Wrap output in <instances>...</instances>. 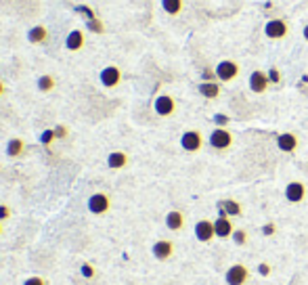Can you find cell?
<instances>
[{
    "instance_id": "1",
    "label": "cell",
    "mask_w": 308,
    "mask_h": 285,
    "mask_svg": "<svg viewBox=\"0 0 308 285\" xmlns=\"http://www.w3.org/2000/svg\"><path fill=\"white\" fill-rule=\"evenodd\" d=\"M233 141H235V137H233L231 130L229 128H218V126L212 130V135L208 139L210 147L216 149V151H229L233 147Z\"/></svg>"
},
{
    "instance_id": "2",
    "label": "cell",
    "mask_w": 308,
    "mask_h": 285,
    "mask_svg": "<svg viewBox=\"0 0 308 285\" xmlns=\"http://www.w3.org/2000/svg\"><path fill=\"white\" fill-rule=\"evenodd\" d=\"M214 72H216V80H220V82H233V80L239 76L241 68H239L237 61L225 59V61H220V63L216 65Z\"/></svg>"
},
{
    "instance_id": "3",
    "label": "cell",
    "mask_w": 308,
    "mask_h": 285,
    "mask_svg": "<svg viewBox=\"0 0 308 285\" xmlns=\"http://www.w3.org/2000/svg\"><path fill=\"white\" fill-rule=\"evenodd\" d=\"M109 208H112V200H109L107 193H93L91 197H88V212L95 214V216H103L109 212Z\"/></svg>"
},
{
    "instance_id": "4",
    "label": "cell",
    "mask_w": 308,
    "mask_h": 285,
    "mask_svg": "<svg viewBox=\"0 0 308 285\" xmlns=\"http://www.w3.org/2000/svg\"><path fill=\"white\" fill-rule=\"evenodd\" d=\"M225 281L227 285H246L250 281V271L246 265H241V262H237V265H231L227 275H225Z\"/></svg>"
},
{
    "instance_id": "5",
    "label": "cell",
    "mask_w": 308,
    "mask_h": 285,
    "mask_svg": "<svg viewBox=\"0 0 308 285\" xmlns=\"http://www.w3.org/2000/svg\"><path fill=\"white\" fill-rule=\"evenodd\" d=\"M99 82H101V86H105V89H116V86H120V82H122V70L118 65H107V68H103L99 74Z\"/></svg>"
},
{
    "instance_id": "6",
    "label": "cell",
    "mask_w": 308,
    "mask_h": 285,
    "mask_svg": "<svg viewBox=\"0 0 308 285\" xmlns=\"http://www.w3.org/2000/svg\"><path fill=\"white\" fill-rule=\"evenodd\" d=\"M181 147L187 153L202 151V147H204V135L200 133V130H187V133L181 137Z\"/></svg>"
},
{
    "instance_id": "7",
    "label": "cell",
    "mask_w": 308,
    "mask_h": 285,
    "mask_svg": "<svg viewBox=\"0 0 308 285\" xmlns=\"http://www.w3.org/2000/svg\"><path fill=\"white\" fill-rule=\"evenodd\" d=\"M264 34H267V38H271V40H283L290 34V26L285 19H271L269 24L264 26Z\"/></svg>"
},
{
    "instance_id": "8",
    "label": "cell",
    "mask_w": 308,
    "mask_h": 285,
    "mask_svg": "<svg viewBox=\"0 0 308 285\" xmlns=\"http://www.w3.org/2000/svg\"><path fill=\"white\" fill-rule=\"evenodd\" d=\"M153 109H156V114L160 118H170L176 114V101L170 95H160L153 101Z\"/></svg>"
},
{
    "instance_id": "9",
    "label": "cell",
    "mask_w": 308,
    "mask_h": 285,
    "mask_svg": "<svg viewBox=\"0 0 308 285\" xmlns=\"http://www.w3.org/2000/svg\"><path fill=\"white\" fill-rule=\"evenodd\" d=\"M306 185L300 183V181H292L288 187H285V200L290 204H300L306 200Z\"/></svg>"
},
{
    "instance_id": "10",
    "label": "cell",
    "mask_w": 308,
    "mask_h": 285,
    "mask_svg": "<svg viewBox=\"0 0 308 285\" xmlns=\"http://www.w3.org/2000/svg\"><path fill=\"white\" fill-rule=\"evenodd\" d=\"M195 237L197 241H202V244H210V241L216 237V229H214V223L204 218V221H197L195 225Z\"/></svg>"
},
{
    "instance_id": "11",
    "label": "cell",
    "mask_w": 308,
    "mask_h": 285,
    "mask_svg": "<svg viewBox=\"0 0 308 285\" xmlns=\"http://www.w3.org/2000/svg\"><path fill=\"white\" fill-rule=\"evenodd\" d=\"M151 252H153V256H156V260L166 262V260H170L174 256V244H172V241H168V239H160V241L153 244Z\"/></svg>"
},
{
    "instance_id": "12",
    "label": "cell",
    "mask_w": 308,
    "mask_h": 285,
    "mask_svg": "<svg viewBox=\"0 0 308 285\" xmlns=\"http://www.w3.org/2000/svg\"><path fill=\"white\" fill-rule=\"evenodd\" d=\"M214 229H216V237H220V239L233 237V231H235L233 221L229 216H225V214H218V218L214 221Z\"/></svg>"
},
{
    "instance_id": "13",
    "label": "cell",
    "mask_w": 308,
    "mask_h": 285,
    "mask_svg": "<svg viewBox=\"0 0 308 285\" xmlns=\"http://www.w3.org/2000/svg\"><path fill=\"white\" fill-rule=\"evenodd\" d=\"M269 84H271L269 74H264V72H260V70L252 72V76H250V89H252V93H256V95L267 93Z\"/></svg>"
},
{
    "instance_id": "14",
    "label": "cell",
    "mask_w": 308,
    "mask_h": 285,
    "mask_svg": "<svg viewBox=\"0 0 308 285\" xmlns=\"http://www.w3.org/2000/svg\"><path fill=\"white\" fill-rule=\"evenodd\" d=\"M86 45V36L82 30H72L68 36H65V49L76 53V51H82Z\"/></svg>"
},
{
    "instance_id": "15",
    "label": "cell",
    "mask_w": 308,
    "mask_h": 285,
    "mask_svg": "<svg viewBox=\"0 0 308 285\" xmlns=\"http://www.w3.org/2000/svg\"><path fill=\"white\" fill-rule=\"evenodd\" d=\"M298 137L294 135V133H281L279 137H277V147H279V151H283V153H296V149H298Z\"/></svg>"
},
{
    "instance_id": "16",
    "label": "cell",
    "mask_w": 308,
    "mask_h": 285,
    "mask_svg": "<svg viewBox=\"0 0 308 285\" xmlns=\"http://www.w3.org/2000/svg\"><path fill=\"white\" fill-rule=\"evenodd\" d=\"M218 210H220V214H225V216H229V218L244 216V206H241L239 202H235V200H223V202H218Z\"/></svg>"
},
{
    "instance_id": "17",
    "label": "cell",
    "mask_w": 308,
    "mask_h": 285,
    "mask_svg": "<svg viewBox=\"0 0 308 285\" xmlns=\"http://www.w3.org/2000/svg\"><path fill=\"white\" fill-rule=\"evenodd\" d=\"M166 227H168L170 231H174V233L183 231V229H185V214H183L181 210H170V212L166 214Z\"/></svg>"
},
{
    "instance_id": "18",
    "label": "cell",
    "mask_w": 308,
    "mask_h": 285,
    "mask_svg": "<svg viewBox=\"0 0 308 285\" xmlns=\"http://www.w3.org/2000/svg\"><path fill=\"white\" fill-rule=\"evenodd\" d=\"M51 36V32L44 28V26H34L28 30V40H30V45H42V42H47Z\"/></svg>"
},
{
    "instance_id": "19",
    "label": "cell",
    "mask_w": 308,
    "mask_h": 285,
    "mask_svg": "<svg viewBox=\"0 0 308 285\" xmlns=\"http://www.w3.org/2000/svg\"><path fill=\"white\" fill-rule=\"evenodd\" d=\"M107 166L112 168V170H122L128 166V153L124 151H112L107 156Z\"/></svg>"
},
{
    "instance_id": "20",
    "label": "cell",
    "mask_w": 308,
    "mask_h": 285,
    "mask_svg": "<svg viewBox=\"0 0 308 285\" xmlns=\"http://www.w3.org/2000/svg\"><path fill=\"white\" fill-rule=\"evenodd\" d=\"M197 91H200V95L206 99H218L220 97V84L218 82H202Z\"/></svg>"
},
{
    "instance_id": "21",
    "label": "cell",
    "mask_w": 308,
    "mask_h": 285,
    "mask_svg": "<svg viewBox=\"0 0 308 285\" xmlns=\"http://www.w3.org/2000/svg\"><path fill=\"white\" fill-rule=\"evenodd\" d=\"M24 151H26V143L24 139H11L7 143V156L9 158H19V156H24Z\"/></svg>"
},
{
    "instance_id": "22",
    "label": "cell",
    "mask_w": 308,
    "mask_h": 285,
    "mask_svg": "<svg viewBox=\"0 0 308 285\" xmlns=\"http://www.w3.org/2000/svg\"><path fill=\"white\" fill-rule=\"evenodd\" d=\"M183 7H185V3L183 0H162V9L168 13V15H181L183 13Z\"/></svg>"
},
{
    "instance_id": "23",
    "label": "cell",
    "mask_w": 308,
    "mask_h": 285,
    "mask_svg": "<svg viewBox=\"0 0 308 285\" xmlns=\"http://www.w3.org/2000/svg\"><path fill=\"white\" fill-rule=\"evenodd\" d=\"M36 84H38V91H40V93H53V91H55V78H53L51 74L40 76Z\"/></svg>"
},
{
    "instance_id": "24",
    "label": "cell",
    "mask_w": 308,
    "mask_h": 285,
    "mask_svg": "<svg viewBox=\"0 0 308 285\" xmlns=\"http://www.w3.org/2000/svg\"><path fill=\"white\" fill-rule=\"evenodd\" d=\"M55 139H57V137H55V130H53V128H49V130H42V133H40V137H38L40 145H44V147H49V145H51Z\"/></svg>"
},
{
    "instance_id": "25",
    "label": "cell",
    "mask_w": 308,
    "mask_h": 285,
    "mask_svg": "<svg viewBox=\"0 0 308 285\" xmlns=\"http://www.w3.org/2000/svg\"><path fill=\"white\" fill-rule=\"evenodd\" d=\"M231 239L235 241L237 246H246V244H248V231H246V229H235Z\"/></svg>"
},
{
    "instance_id": "26",
    "label": "cell",
    "mask_w": 308,
    "mask_h": 285,
    "mask_svg": "<svg viewBox=\"0 0 308 285\" xmlns=\"http://www.w3.org/2000/svg\"><path fill=\"white\" fill-rule=\"evenodd\" d=\"M88 30L95 32V34H103L105 32V26H103V21L93 17V19H88Z\"/></svg>"
},
{
    "instance_id": "27",
    "label": "cell",
    "mask_w": 308,
    "mask_h": 285,
    "mask_svg": "<svg viewBox=\"0 0 308 285\" xmlns=\"http://www.w3.org/2000/svg\"><path fill=\"white\" fill-rule=\"evenodd\" d=\"M80 275H82L84 279H93V277H95V267L88 265V262H84V265L80 267Z\"/></svg>"
},
{
    "instance_id": "28",
    "label": "cell",
    "mask_w": 308,
    "mask_h": 285,
    "mask_svg": "<svg viewBox=\"0 0 308 285\" xmlns=\"http://www.w3.org/2000/svg\"><path fill=\"white\" fill-rule=\"evenodd\" d=\"M214 122H216L218 128H227V124L231 122V118H229V116H223V114H216V116H214Z\"/></svg>"
},
{
    "instance_id": "29",
    "label": "cell",
    "mask_w": 308,
    "mask_h": 285,
    "mask_svg": "<svg viewBox=\"0 0 308 285\" xmlns=\"http://www.w3.org/2000/svg\"><path fill=\"white\" fill-rule=\"evenodd\" d=\"M53 130H55V137H57V139H65V137L70 135V130H68V126H63V124L55 126Z\"/></svg>"
},
{
    "instance_id": "30",
    "label": "cell",
    "mask_w": 308,
    "mask_h": 285,
    "mask_svg": "<svg viewBox=\"0 0 308 285\" xmlns=\"http://www.w3.org/2000/svg\"><path fill=\"white\" fill-rule=\"evenodd\" d=\"M24 285H49L47 279H42V277H28L24 281Z\"/></svg>"
},
{
    "instance_id": "31",
    "label": "cell",
    "mask_w": 308,
    "mask_h": 285,
    "mask_svg": "<svg viewBox=\"0 0 308 285\" xmlns=\"http://www.w3.org/2000/svg\"><path fill=\"white\" fill-rule=\"evenodd\" d=\"M277 233V225L275 223H267L262 227V235H267V237H271V235H275Z\"/></svg>"
},
{
    "instance_id": "32",
    "label": "cell",
    "mask_w": 308,
    "mask_h": 285,
    "mask_svg": "<svg viewBox=\"0 0 308 285\" xmlns=\"http://www.w3.org/2000/svg\"><path fill=\"white\" fill-rule=\"evenodd\" d=\"M269 80H271L273 84H279V82H281V72H279L277 68H273V70L269 72Z\"/></svg>"
},
{
    "instance_id": "33",
    "label": "cell",
    "mask_w": 308,
    "mask_h": 285,
    "mask_svg": "<svg viewBox=\"0 0 308 285\" xmlns=\"http://www.w3.org/2000/svg\"><path fill=\"white\" fill-rule=\"evenodd\" d=\"M9 216H11V208H9V206H5V204H0V223L7 221Z\"/></svg>"
},
{
    "instance_id": "34",
    "label": "cell",
    "mask_w": 308,
    "mask_h": 285,
    "mask_svg": "<svg viewBox=\"0 0 308 285\" xmlns=\"http://www.w3.org/2000/svg\"><path fill=\"white\" fill-rule=\"evenodd\" d=\"M258 273H260L262 277H269V275H271V265H269V262H262V265L258 267Z\"/></svg>"
},
{
    "instance_id": "35",
    "label": "cell",
    "mask_w": 308,
    "mask_h": 285,
    "mask_svg": "<svg viewBox=\"0 0 308 285\" xmlns=\"http://www.w3.org/2000/svg\"><path fill=\"white\" fill-rule=\"evenodd\" d=\"M302 36H304V40H306V42H308V24H306V26H304V30H302Z\"/></svg>"
},
{
    "instance_id": "36",
    "label": "cell",
    "mask_w": 308,
    "mask_h": 285,
    "mask_svg": "<svg viewBox=\"0 0 308 285\" xmlns=\"http://www.w3.org/2000/svg\"><path fill=\"white\" fill-rule=\"evenodd\" d=\"M3 95H5V84L0 82V97H3Z\"/></svg>"
},
{
    "instance_id": "37",
    "label": "cell",
    "mask_w": 308,
    "mask_h": 285,
    "mask_svg": "<svg viewBox=\"0 0 308 285\" xmlns=\"http://www.w3.org/2000/svg\"><path fill=\"white\" fill-rule=\"evenodd\" d=\"M0 235H3V225H0Z\"/></svg>"
}]
</instances>
